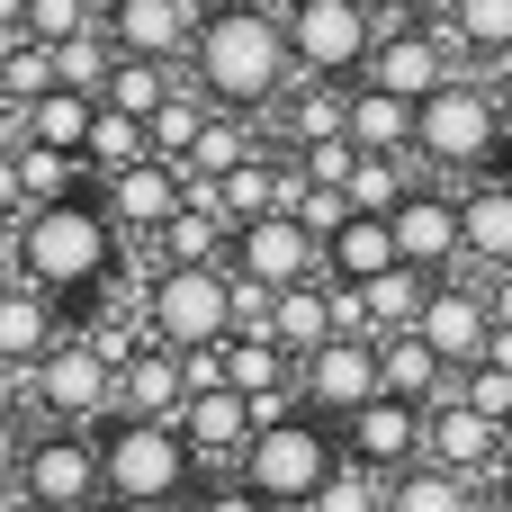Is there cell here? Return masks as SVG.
Here are the masks:
<instances>
[{
	"label": "cell",
	"instance_id": "3",
	"mask_svg": "<svg viewBox=\"0 0 512 512\" xmlns=\"http://www.w3.org/2000/svg\"><path fill=\"white\" fill-rule=\"evenodd\" d=\"M504 144H512V99L486 72H459L450 90L423 99V144H414L423 180H450V189L495 180L504 171Z\"/></svg>",
	"mask_w": 512,
	"mask_h": 512
},
{
	"label": "cell",
	"instance_id": "31",
	"mask_svg": "<svg viewBox=\"0 0 512 512\" xmlns=\"http://www.w3.org/2000/svg\"><path fill=\"white\" fill-rule=\"evenodd\" d=\"M387 512H486V486L477 477H450V468H405L387 477Z\"/></svg>",
	"mask_w": 512,
	"mask_h": 512
},
{
	"label": "cell",
	"instance_id": "41",
	"mask_svg": "<svg viewBox=\"0 0 512 512\" xmlns=\"http://www.w3.org/2000/svg\"><path fill=\"white\" fill-rule=\"evenodd\" d=\"M369 9H378V18H423L432 0H369Z\"/></svg>",
	"mask_w": 512,
	"mask_h": 512
},
{
	"label": "cell",
	"instance_id": "47",
	"mask_svg": "<svg viewBox=\"0 0 512 512\" xmlns=\"http://www.w3.org/2000/svg\"><path fill=\"white\" fill-rule=\"evenodd\" d=\"M207 9H216V0H207Z\"/></svg>",
	"mask_w": 512,
	"mask_h": 512
},
{
	"label": "cell",
	"instance_id": "10",
	"mask_svg": "<svg viewBox=\"0 0 512 512\" xmlns=\"http://www.w3.org/2000/svg\"><path fill=\"white\" fill-rule=\"evenodd\" d=\"M468 72V54L441 36V27H423V18H387V36H378V54H369V90H396V99H432V90H450Z\"/></svg>",
	"mask_w": 512,
	"mask_h": 512
},
{
	"label": "cell",
	"instance_id": "1",
	"mask_svg": "<svg viewBox=\"0 0 512 512\" xmlns=\"http://www.w3.org/2000/svg\"><path fill=\"white\" fill-rule=\"evenodd\" d=\"M126 252H135V243H126V225L108 216V198H99V189L54 198V207H27V216L9 225V270H18V279H36L45 297H63L72 315L126 279Z\"/></svg>",
	"mask_w": 512,
	"mask_h": 512
},
{
	"label": "cell",
	"instance_id": "15",
	"mask_svg": "<svg viewBox=\"0 0 512 512\" xmlns=\"http://www.w3.org/2000/svg\"><path fill=\"white\" fill-rule=\"evenodd\" d=\"M99 198H108V216L126 225V243H135V252H153V243H162V225H171V216H189V171L153 153V162H135V171L99 180Z\"/></svg>",
	"mask_w": 512,
	"mask_h": 512
},
{
	"label": "cell",
	"instance_id": "30",
	"mask_svg": "<svg viewBox=\"0 0 512 512\" xmlns=\"http://www.w3.org/2000/svg\"><path fill=\"white\" fill-rule=\"evenodd\" d=\"M432 270H387V279H369L360 288V315H369V333L378 342H396V333H423V306H432Z\"/></svg>",
	"mask_w": 512,
	"mask_h": 512
},
{
	"label": "cell",
	"instance_id": "28",
	"mask_svg": "<svg viewBox=\"0 0 512 512\" xmlns=\"http://www.w3.org/2000/svg\"><path fill=\"white\" fill-rule=\"evenodd\" d=\"M81 180H90L81 153H54V144H18V153H9V198H18V216H27V207H54V198H81Z\"/></svg>",
	"mask_w": 512,
	"mask_h": 512
},
{
	"label": "cell",
	"instance_id": "46",
	"mask_svg": "<svg viewBox=\"0 0 512 512\" xmlns=\"http://www.w3.org/2000/svg\"><path fill=\"white\" fill-rule=\"evenodd\" d=\"M504 180H512V144H504Z\"/></svg>",
	"mask_w": 512,
	"mask_h": 512
},
{
	"label": "cell",
	"instance_id": "7",
	"mask_svg": "<svg viewBox=\"0 0 512 512\" xmlns=\"http://www.w3.org/2000/svg\"><path fill=\"white\" fill-rule=\"evenodd\" d=\"M144 324H153V342H171V351L234 342V333H243V279H234L225 261H207V270H153V279H144Z\"/></svg>",
	"mask_w": 512,
	"mask_h": 512
},
{
	"label": "cell",
	"instance_id": "44",
	"mask_svg": "<svg viewBox=\"0 0 512 512\" xmlns=\"http://www.w3.org/2000/svg\"><path fill=\"white\" fill-rule=\"evenodd\" d=\"M81 512H144V504H126V495H90Z\"/></svg>",
	"mask_w": 512,
	"mask_h": 512
},
{
	"label": "cell",
	"instance_id": "21",
	"mask_svg": "<svg viewBox=\"0 0 512 512\" xmlns=\"http://www.w3.org/2000/svg\"><path fill=\"white\" fill-rule=\"evenodd\" d=\"M189 441H198V459H207V486L216 477H243V450L261 441V423H252V396H234V387H216V396H189Z\"/></svg>",
	"mask_w": 512,
	"mask_h": 512
},
{
	"label": "cell",
	"instance_id": "8",
	"mask_svg": "<svg viewBox=\"0 0 512 512\" xmlns=\"http://www.w3.org/2000/svg\"><path fill=\"white\" fill-rule=\"evenodd\" d=\"M288 45H297V72L306 81H369V54L387 36V18L369 0H288Z\"/></svg>",
	"mask_w": 512,
	"mask_h": 512
},
{
	"label": "cell",
	"instance_id": "23",
	"mask_svg": "<svg viewBox=\"0 0 512 512\" xmlns=\"http://www.w3.org/2000/svg\"><path fill=\"white\" fill-rule=\"evenodd\" d=\"M423 27H441L468 63H512V0H432Z\"/></svg>",
	"mask_w": 512,
	"mask_h": 512
},
{
	"label": "cell",
	"instance_id": "40",
	"mask_svg": "<svg viewBox=\"0 0 512 512\" xmlns=\"http://www.w3.org/2000/svg\"><path fill=\"white\" fill-rule=\"evenodd\" d=\"M486 306H495V324L512 333V270H486Z\"/></svg>",
	"mask_w": 512,
	"mask_h": 512
},
{
	"label": "cell",
	"instance_id": "42",
	"mask_svg": "<svg viewBox=\"0 0 512 512\" xmlns=\"http://www.w3.org/2000/svg\"><path fill=\"white\" fill-rule=\"evenodd\" d=\"M468 72H486V81H495V90L512 99V63H468Z\"/></svg>",
	"mask_w": 512,
	"mask_h": 512
},
{
	"label": "cell",
	"instance_id": "4",
	"mask_svg": "<svg viewBox=\"0 0 512 512\" xmlns=\"http://www.w3.org/2000/svg\"><path fill=\"white\" fill-rule=\"evenodd\" d=\"M99 459H108V495H126L144 512H189L207 495V459H198L189 423L117 414V423H99Z\"/></svg>",
	"mask_w": 512,
	"mask_h": 512
},
{
	"label": "cell",
	"instance_id": "20",
	"mask_svg": "<svg viewBox=\"0 0 512 512\" xmlns=\"http://www.w3.org/2000/svg\"><path fill=\"white\" fill-rule=\"evenodd\" d=\"M117 414H144V423H180L189 414V360L171 342H135L126 351V387H117Z\"/></svg>",
	"mask_w": 512,
	"mask_h": 512
},
{
	"label": "cell",
	"instance_id": "26",
	"mask_svg": "<svg viewBox=\"0 0 512 512\" xmlns=\"http://www.w3.org/2000/svg\"><path fill=\"white\" fill-rule=\"evenodd\" d=\"M378 351H387V396H405V405H423V414L459 396V369H450L423 333H396V342H378Z\"/></svg>",
	"mask_w": 512,
	"mask_h": 512
},
{
	"label": "cell",
	"instance_id": "5",
	"mask_svg": "<svg viewBox=\"0 0 512 512\" xmlns=\"http://www.w3.org/2000/svg\"><path fill=\"white\" fill-rule=\"evenodd\" d=\"M117 387H126V360L90 324H72L54 342V360L18 378V405L36 423H54V432H99V423H117Z\"/></svg>",
	"mask_w": 512,
	"mask_h": 512
},
{
	"label": "cell",
	"instance_id": "38",
	"mask_svg": "<svg viewBox=\"0 0 512 512\" xmlns=\"http://www.w3.org/2000/svg\"><path fill=\"white\" fill-rule=\"evenodd\" d=\"M315 512H387V477L351 459V468H342V477H333V486L315 495Z\"/></svg>",
	"mask_w": 512,
	"mask_h": 512
},
{
	"label": "cell",
	"instance_id": "16",
	"mask_svg": "<svg viewBox=\"0 0 512 512\" xmlns=\"http://www.w3.org/2000/svg\"><path fill=\"white\" fill-rule=\"evenodd\" d=\"M108 36H117V54L189 63L207 36V0H108Z\"/></svg>",
	"mask_w": 512,
	"mask_h": 512
},
{
	"label": "cell",
	"instance_id": "36",
	"mask_svg": "<svg viewBox=\"0 0 512 512\" xmlns=\"http://www.w3.org/2000/svg\"><path fill=\"white\" fill-rule=\"evenodd\" d=\"M108 72H117V36L99 27V36H72V45H54V81L63 90H81V99H108Z\"/></svg>",
	"mask_w": 512,
	"mask_h": 512
},
{
	"label": "cell",
	"instance_id": "6",
	"mask_svg": "<svg viewBox=\"0 0 512 512\" xmlns=\"http://www.w3.org/2000/svg\"><path fill=\"white\" fill-rule=\"evenodd\" d=\"M342 468H351V450H342V423H324V414L270 423V432L243 450V486L270 512H315V495H324Z\"/></svg>",
	"mask_w": 512,
	"mask_h": 512
},
{
	"label": "cell",
	"instance_id": "25",
	"mask_svg": "<svg viewBox=\"0 0 512 512\" xmlns=\"http://www.w3.org/2000/svg\"><path fill=\"white\" fill-rule=\"evenodd\" d=\"M270 342H288L297 360H315L324 342H342V297H333V279L288 288V297H279V315H270Z\"/></svg>",
	"mask_w": 512,
	"mask_h": 512
},
{
	"label": "cell",
	"instance_id": "2",
	"mask_svg": "<svg viewBox=\"0 0 512 512\" xmlns=\"http://www.w3.org/2000/svg\"><path fill=\"white\" fill-rule=\"evenodd\" d=\"M189 81H198L216 108H234V117H270V108L306 81L279 0H216V9H207V36H198V54H189Z\"/></svg>",
	"mask_w": 512,
	"mask_h": 512
},
{
	"label": "cell",
	"instance_id": "14",
	"mask_svg": "<svg viewBox=\"0 0 512 512\" xmlns=\"http://www.w3.org/2000/svg\"><path fill=\"white\" fill-rule=\"evenodd\" d=\"M423 342L468 378L477 360H495V342H504V324H495V306H486V279L477 270H459V279H441L432 288V306H423Z\"/></svg>",
	"mask_w": 512,
	"mask_h": 512
},
{
	"label": "cell",
	"instance_id": "24",
	"mask_svg": "<svg viewBox=\"0 0 512 512\" xmlns=\"http://www.w3.org/2000/svg\"><path fill=\"white\" fill-rule=\"evenodd\" d=\"M459 207H468V270L486 279V270H512V180H468L459 189Z\"/></svg>",
	"mask_w": 512,
	"mask_h": 512
},
{
	"label": "cell",
	"instance_id": "33",
	"mask_svg": "<svg viewBox=\"0 0 512 512\" xmlns=\"http://www.w3.org/2000/svg\"><path fill=\"white\" fill-rule=\"evenodd\" d=\"M63 81H54V45H36V36H9V54H0V108H36V99H54Z\"/></svg>",
	"mask_w": 512,
	"mask_h": 512
},
{
	"label": "cell",
	"instance_id": "32",
	"mask_svg": "<svg viewBox=\"0 0 512 512\" xmlns=\"http://www.w3.org/2000/svg\"><path fill=\"white\" fill-rule=\"evenodd\" d=\"M18 117H27V144H54V153H81V162H90L99 99H81V90H54V99H36V108H18Z\"/></svg>",
	"mask_w": 512,
	"mask_h": 512
},
{
	"label": "cell",
	"instance_id": "19",
	"mask_svg": "<svg viewBox=\"0 0 512 512\" xmlns=\"http://www.w3.org/2000/svg\"><path fill=\"white\" fill-rule=\"evenodd\" d=\"M423 459L450 468V477L495 486V468H504V423H486L468 396H450V405H432V423H423Z\"/></svg>",
	"mask_w": 512,
	"mask_h": 512
},
{
	"label": "cell",
	"instance_id": "27",
	"mask_svg": "<svg viewBox=\"0 0 512 512\" xmlns=\"http://www.w3.org/2000/svg\"><path fill=\"white\" fill-rule=\"evenodd\" d=\"M351 144H360V153H414V144H423V108L360 81V90H351Z\"/></svg>",
	"mask_w": 512,
	"mask_h": 512
},
{
	"label": "cell",
	"instance_id": "17",
	"mask_svg": "<svg viewBox=\"0 0 512 512\" xmlns=\"http://www.w3.org/2000/svg\"><path fill=\"white\" fill-rule=\"evenodd\" d=\"M72 324H81V315H72L63 297H45L36 279H18V270H9V288H0V360H9V378L45 369V360H54V342H63Z\"/></svg>",
	"mask_w": 512,
	"mask_h": 512
},
{
	"label": "cell",
	"instance_id": "34",
	"mask_svg": "<svg viewBox=\"0 0 512 512\" xmlns=\"http://www.w3.org/2000/svg\"><path fill=\"white\" fill-rule=\"evenodd\" d=\"M135 162H153V126L99 108V126H90V180H117V171H135Z\"/></svg>",
	"mask_w": 512,
	"mask_h": 512
},
{
	"label": "cell",
	"instance_id": "18",
	"mask_svg": "<svg viewBox=\"0 0 512 512\" xmlns=\"http://www.w3.org/2000/svg\"><path fill=\"white\" fill-rule=\"evenodd\" d=\"M423 405H405V396H378V405H360L351 423H342V450L360 459V468H378V477H405V468H423Z\"/></svg>",
	"mask_w": 512,
	"mask_h": 512
},
{
	"label": "cell",
	"instance_id": "9",
	"mask_svg": "<svg viewBox=\"0 0 512 512\" xmlns=\"http://www.w3.org/2000/svg\"><path fill=\"white\" fill-rule=\"evenodd\" d=\"M9 486L36 495L45 512H81L90 495H108L99 432H54V423H36V432L18 441V477H9Z\"/></svg>",
	"mask_w": 512,
	"mask_h": 512
},
{
	"label": "cell",
	"instance_id": "39",
	"mask_svg": "<svg viewBox=\"0 0 512 512\" xmlns=\"http://www.w3.org/2000/svg\"><path fill=\"white\" fill-rule=\"evenodd\" d=\"M189 512H270V504H261V495L243 486V477H216V486H207V495H198Z\"/></svg>",
	"mask_w": 512,
	"mask_h": 512
},
{
	"label": "cell",
	"instance_id": "11",
	"mask_svg": "<svg viewBox=\"0 0 512 512\" xmlns=\"http://www.w3.org/2000/svg\"><path fill=\"white\" fill-rule=\"evenodd\" d=\"M225 270H234L243 288H270V297H288V288L324 279V243H315L297 216H252V225H234V252H225Z\"/></svg>",
	"mask_w": 512,
	"mask_h": 512
},
{
	"label": "cell",
	"instance_id": "45",
	"mask_svg": "<svg viewBox=\"0 0 512 512\" xmlns=\"http://www.w3.org/2000/svg\"><path fill=\"white\" fill-rule=\"evenodd\" d=\"M495 477H512V423H504V468H495Z\"/></svg>",
	"mask_w": 512,
	"mask_h": 512
},
{
	"label": "cell",
	"instance_id": "12",
	"mask_svg": "<svg viewBox=\"0 0 512 512\" xmlns=\"http://www.w3.org/2000/svg\"><path fill=\"white\" fill-rule=\"evenodd\" d=\"M297 396H306V414L351 423L360 405H378V396H387V351H378L369 333H342V342H324V351L297 369Z\"/></svg>",
	"mask_w": 512,
	"mask_h": 512
},
{
	"label": "cell",
	"instance_id": "37",
	"mask_svg": "<svg viewBox=\"0 0 512 512\" xmlns=\"http://www.w3.org/2000/svg\"><path fill=\"white\" fill-rule=\"evenodd\" d=\"M459 396H468L486 423H512V333L495 342V360H477V369L459 378Z\"/></svg>",
	"mask_w": 512,
	"mask_h": 512
},
{
	"label": "cell",
	"instance_id": "43",
	"mask_svg": "<svg viewBox=\"0 0 512 512\" xmlns=\"http://www.w3.org/2000/svg\"><path fill=\"white\" fill-rule=\"evenodd\" d=\"M486 512H512V477H495V486H486Z\"/></svg>",
	"mask_w": 512,
	"mask_h": 512
},
{
	"label": "cell",
	"instance_id": "22",
	"mask_svg": "<svg viewBox=\"0 0 512 512\" xmlns=\"http://www.w3.org/2000/svg\"><path fill=\"white\" fill-rule=\"evenodd\" d=\"M387 270H405L396 216H351V225L324 243V279H333V288H369V279H387Z\"/></svg>",
	"mask_w": 512,
	"mask_h": 512
},
{
	"label": "cell",
	"instance_id": "35",
	"mask_svg": "<svg viewBox=\"0 0 512 512\" xmlns=\"http://www.w3.org/2000/svg\"><path fill=\"white\" fill-rule=\"evenodd\" d=\"M207 126H216V99H207L198 81H180V99H171V108L153 117V153H162V162H189Z\"/></svg>",
	"mask_w": 512,
	"mask_h": 512
},
{
	"label": "cell",
	"instance_id": "13",
	"mask_svg": "<svg viewBox=\"0 0 512 512\" xmlns=\"http://www.w3.org/2000/svg\"><path fill=\"white\" fill-rule=\"evenodd\" d=\"M396 243H405V270H432V279H459L468 270V207L450 180H423L405 207H396Z\"/></svg>",
	"mask_w": 512,
	"mask_h": 512
},
{
	"label": "cell",
	"instance_id": "29",
	"mask_svg": "<svg viewBox=\"0 0 512 512\" xmlns=\"http://www.w3.org/2000/svg\"><path fill=\"white\" fill-rule=\"evenodd\" d=\"M180 81H189V63H144V54H117V72H108V99L99 108H117V117H162L171 99H180Z\"/></svg>",
	"mask_w": 512,
	"mask_h": 512
}]
</instances>
